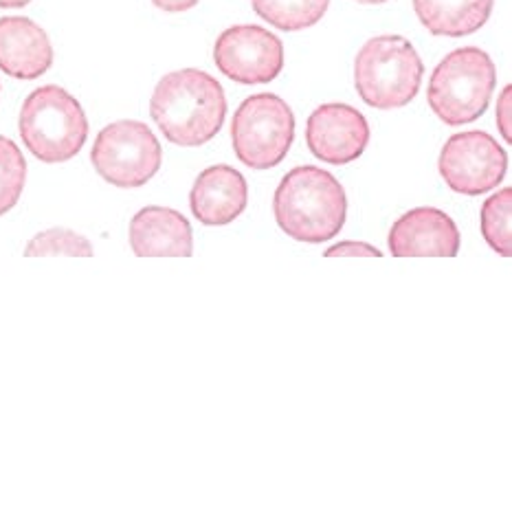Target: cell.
<instances>
[{
	"mask_svg": "<svg viewBox=\"0 0 512 512\" xmlns=\"http://www.w3.org/2000/svg\"><path fill=\"white\" fill-rule=\"evenodd\" d=\"M425 64L403 36L367 40L354 60V86L367 106L394 110L416 99Z\"/></svg>",
	"mask_w": 512,
	"mask_h": 512,
	"instance_id": "4",
	"label": "cell"
},
{
	"mask_svg": "<svg viewBox=\"0 0 512 512\" xmlns=\"http://www.w3.org/2000/svg\"><path fill=\"white\" fill-rule=\"evenodd\" d=\"M306 143L319 161L348 165L365 152L370 143V126L354 106L324 104L308 117Z\"/></svg>",
	"mask_w": 512,
	"mask_h": 512,
	"instance_id": "10",
	"label": "cell"
},
{
	"mask_svg": "<svg viewBox=\"0 0 512 512\" xmlns=\"http://www.w3.org/2000/svg\"><path fill=\"white\" fill-rule=\"evenodd\" d=\"M20 139L42 163L58 165L75 159L88 139L82 104L62 86L47 84L33 91L20 108Z\"/></svg>",
	"mask_w": 512,
	"mask_h": 512,
	"instance_id": "3",
	"label": "cell"
},
{
	"mask_svg": "<svg viewBox=\"0 0 512 512\" xmlns=\"http://www.w3.org/2000/svg\"><path fill=\"white\" fill-rule=\"evenodd\" d=\"M497 128L506 143H512V86L508 84L497 102Z\"/></svg>",
	"mask_w": 512,
	"mask_h": 512,
	"instance_id": "21",
	"label": "cell"
},
{
	"mask_svg": "<svg viewBox=\"0 0 512 512\" xmlns=\"http://www.w3.org/2000/svg\"><path fill=\"white\" fill-rule=\"evenodd\" d=\"M438 170L455 194L482 196L504 181L508 154L488 132L466 130L444 143Z\"/></svg>",
	"mask_w": 512,
	"mask_h": 512,
	"instance_id": "8",
	"label": "cell"
},
{
	"mask_svg": "<svg viewBox=\"0 0 512 512\" xmlns=\"http://www.w3.org/2000/svg\"><path fill=\"white\" fill-rule=\"evenodd\" d=\"M91 161L106 183L135 189L157 176L163 163V150L148 124L121 119L99 132L91 150Z\"/></svg>",
	"mask_w": 512,
	"mask_h": 512,
	"instance_id": "7",
	"label": "cell"
},
{
	"mask_svg": "<svg viewBox=\"0 0 512 512\" xmlns=\"http://www.w3.org/2000/svg\"><path fill=\"white\" fill-rule=\"evenodd\" d=\"M130 247L137 258H189L194 233L181 211L170 207H143L130 220Z\"/></svg>",
	"mask_w": 512,
	"mask_h": 512,
	"instance_id": "13",
	"label": "cell"
},
{
	"mask_svg": "<svg viewBox=\"0 0 512 512\" xmlns=\"http://www.w3.org/2000/svg\"><path fill=\"white\" fill-rule=\"evenodd\" d=\"M324 255L326 258H381L383 253L367 242L348 240V242H339V244H335V247H330Z\"/></svg>",
	"mask_w": 512,
	"mask_h": 512,
	"instance_id": "20",
	"label": "cell"
},
{
	"mask_svg": "<svg viewBox=\"0 0 512 512\" xmlns=\"http://www.w3.org/2000/svg\"><path fill=\"white\" fill-rule=\"evenodd\" d=\"M55 255H66V258H91V255H95V249L82 233L64 227L40 231L25 247V258H55Z\"/></svg>",
	"mask_w": 512,
	"mask_h": 512,
	"instance_id": "18",
	"label": "cell"
},
{
	"mask_svg": "<svg viewBox=\"0 0 512 512\" xmlns=\"http://www.w3.org/2000/svg\"><path fill=\"white\" fill-rule=\"evenodd\" d=\"M214 62L231 82L271 84L284 69V44L264 27L236 25L218 36Z\"/></svg>",
	"mask_w": 512,
	"mask_h": 512,
	"instance_id": "9",
	"label": "cell"
},
{
	"mask_svg": "<svg viewBox=\"0 0 512 512\" xmlns=\"http://www.w3.org/2000/svg\"><path fill=\"white\" fill-rule=\"evenodd\" d=\"M31 0H0V7L3 9H20V7H27Z\"/></svg>",
	"mask_w": 512,
	"mask_h": 512,
	"instance_id": "23",
	"label": "cell"
},
{
	"mask_svg": "<svg viewBox=\"0 0 512 512\" xmlns=\"http://www.w3.org/2000/svg\"><path fill=\"white\" fill-rule=\"evenodd\" d=\"M200 0H152L154 7L161 11H168V14H183V11L194 9Z\"/></svg>",
	"mask_w": 512,
	"mask_h": 512,
	"instance_id": "22",
	"label": "cell"
},
{
	"mask_svg": "<svg viewBox=\"0 0 512 512\" xmlns=\"http://www.w3.org/2000/svg\"><path fill=\"white\" fill-rule=\"evenodd\" d=\"M493 5L495 0H414V11L433 36L464 38L486 25Z\"/></svg>",
	"mask_w": 512,
	"mask_h": 512,
	"instance_id": "15",
	"label": "cell"
},
{
	"mask_svg": "<svg viewBox=\"0 0 512 512\" xmlns=\"http://www.w3.org/2000/svg\"><path fill=\"white\" fill-rule=\"evenodd\" d=\"M233 152L251 170L277 168L295 141V115L282 97L258 93L244 99L231 121Z\"/></svg>",
	"mask_w": 512,
	"mask_h": 512,
	"instance_id": "6",
	"label": "cell"
},
{
	"mask_svg": "<svg viewBox=\"0 0 512 512\" xmlns=\"http://www.w3.org/2000/svg\"><path fill=\"white\" fill-rule=\"evenodd\" d=\"M510 216H512V187H504L488 196L480 211V225H482V236L488 247L495 253L502 255V258H510L512 255V227H510Z\"/></svg>",
	"mask_w": 512,
	"mask_h": 512,
	"instance_id": "17",
	"label": "cell"
},
{
	"mask_svg": "<svg viewBox=\"0 0 512 512\" xmlns=\"http://www.w3.org/2000/svg\"><path fill=\"white\" fill-rule=\"evenodd\" d=\"M273 214L286 236L321 244L341 233L348 216V198L330 172L315 165H299L277 185Z\"/></svg>",
	"mask_w": 512,
	"mask_h": 512,
	"instance_id": "2",
	"label": "cell"
},
{
	"mask_svg": "<svg viewBox=\"0 0 512 512\" xmlns=\"http://www.w3.org/2000/svg\"><path fill=\"white\" fill-rule=\"evenodd\" d=\"M27 183V161L14 141L0 135V216L18 205Z\"/></svg>",
	"mask_w": 512,
	"mask_h": 512,
	"instance_id": "19",
	"label": "cell"
},
{
	"mask_svg": "<svg viewBox=\"0 0 512 512\" xmlns=\"http://www.w3.org/2000/svg\"><path fill=\"white\" fill-rule=\"evenodd\" d=\"M150 115L174 146L200 148L222 130L227 97L216 77L205 71H172L154 88Z\"/></svg>",
	"mask_w": 512,
	"mask_h": 512,
	"instance_id": "1",
	"label": "cell"
},
{
	"mask_svg": "<svg viewBox=\"0 0 512 512\" xmlns=\"http://www.w3.org/2000/svg\"><path fill=\"white\" fill-rule=\"evenodd\" d=\"M53 66V44L25 16L0 18V71L16 80H38Z\"/></svg>",
	"mask_w": 512,
	"mask_h": 512,
	"instance_id": "14",
	"label": "cell"
},
{
	"mask_svg": "<svg viewBox=\"0 0 512 512\" xmlns=\"http://www.w3.org/2000/svg\"><path fill=\"white\" fill-rule=\"evenodd\" d=\"M460 231L447 211L416 207L400 216L387 236L394 258H455L460 253Z\"/></svg>",
	"mask_w": 512,
	"mask_h": 512,
	"instance_id": "11",
	"label": "cell"
},
{
	"mask_svg": "<svg viewBox=\"0 0 512 512\" xmlns=\"http://www.w3.org/2000/svg\"><path fill=\"white\" fill-rule=\"evenodd\" d=\"M497 86L491 55L477 47H462L444 58L429 80L427 102L447 126H464L480 119Z\"/></svg>",
	"mask_w": 512,
	"mask_h": 512,
	"instance_id": "5",
	"label": "cell"
},
{
	"mask_svg": "<svg viewBox=\"0 0 512 512\" xmlns=\"http://www.w3.org/2000/svg\"><path fill=\"white\" fill-rule=\"evenodd\" d=\"M253 11L280 31H304L326 16L330 0H251Z\"/></svg>",
	"mask_w": 512,
	"mask_h": 512,
	"instance_id": "16",
	"label": "cell"
},
{
	"mask_svg": "<svg viewBox=\"0 0 512 512\" xmlns=\"http://www.w3.org/2000/svg\"><path fill=\"white\" fill-rule=\"evenodd\" d=\"M356 3H361V5H383V3H387V0H356Z\"/></svg>",
	"mask_w": 512,
	"mask_h": 512,
	"instance_id": "24",
	"label": "cell"
},
{
	"mask_svg": "<svg viewBox=\"0 0 512 512\" xmlns=\"http://www.w3.org/2000/svg\"><path fill=\"white\" fill-rule=\"evenodd\" d=\"M249 203V185L231 165H211L194 181L189 207L200 225L222 227L242 216Z\"/></svg>",
	"mask_w": 512,
	"mask_h": 512,
	"instance_id": "12",
	"label": "cell"
}]
</instances>
